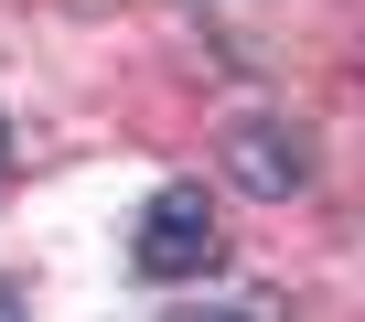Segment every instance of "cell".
<instances>
[{
	"label": "cell",
	"mask_w": 365,
	"mask_h": 322,
	"mask_svg": "<svg viewBox=\"0 0 365 322\" xmlns=\"http://www.w3.org/2000/svg\"><path fill=\"white\" fill-rule=\"evenodd\" d=\"M215 204H205V183H161L150 194V215L129 226V258H140V279H205L215 269Z\"/></svg>",
	"instance_id": "6da1fadb"
},
{
	"label": "cell",
	"mask_w": 365,
	"mask_h": 322,
	"mask_svg": "<svg viewBox=\"0 0 365 322\" xmlns=\"http://www.w3.org/2000/svg\"><path fill=\"white\" fill-rule=\"evenodd\" d=\"M226 161H237L247 194H301V183H312V140L279 129V118H237V129H226Z\"/></svg>",
	"instance_id": "7a4b0ae2"
},
{
	"label": "cell",
	"mask_w": 365,
	"mask_h": 322,
	"mask_svg": "<svg viewBox=\"0 0 365 322\" xmlns=\"http://www.w3.org/2000/svg\"><path fill=\"white\" fill-rule=\"evenodd\" d=\"M172 322H237V311H215V301H205V311H172Z\"/></svg>",
	"instance_id": "3957f363"
},
{
	"label": "cell",
	"mask_w": 365,
	"mask_h": 322,
	"mask_svg": "<svg viewBox=\"0 0 365 322\" xmlns=\"http://www.w3.org/2000/svg\"><path fill=\"white\" fill-rule=\"evenodd\" d=\"M0 322H22V301H11V290H0Z\"/></svg>",
	"instance_id": "277c9868"
},
{
	"label": "cell",
	"mask_w": 365,
	"mask_h": 322,
	"mask_svg": "<svg viewBox=\"0 0 365 322\" xmlns=\"http://www.w3.org/2000/svg\"><path fill=\"white\" fill-rule=\"evenodd\" d=\"M0 150H11V140H0Z\"/></svg>",
	"instance_id": "5b68a950"
}]
</instances>
